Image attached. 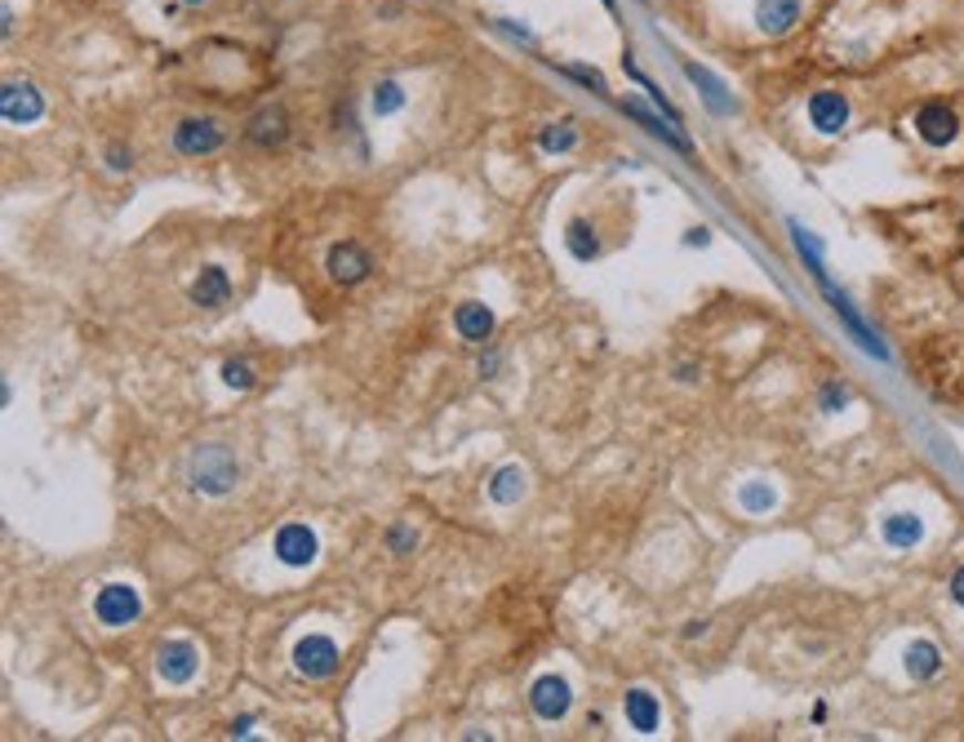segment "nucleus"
<instances>
[{"instance_id": "f257e3e1", "label": "nucleus", "mask_w": 964, "mask_h": 742, "mask_svg": "<svg viewBox=\"0 0 964 742\" xmlns=\"http://www.w3.org/2000/svg\"><path fill=\"white\" fill-rule=\"evenodd\" d=\"M236 476H240V467H236V458H231L227 445H205V450H196V458H191V481H196V489H205V494H227V489L236 485Z\"/></svg>"}, {"instance_id": "f03ea898", "label": "nucleus", "mask_w": 964, "mask_h": 742, "mask_svg": "<svg viewBox=\"0 0 964 742\" xmlns=\"http://www.w3.org/2000/svg\"><path fill=\"white\" fill-rule=\"evenodd\" d=\"M293 667L307 676V680H330L339 671V645L330 636H307L298 640L293 649Z\"/></svg>"}, {"instance_id": "7ed1b4c3", "label": "nucleus", "mask_w": 964, "mask_h": 742, "mask_svg": "<svg viewBox=\"0 0 964 742\" xmlns=\"http://www.w3.org/2000/svg\"><path fill=\"white\" fill-rule=\"evenodd\" d=\"M174 147H178L183 156H209V152L222 147V125H218L214 116H187V121H178V130H174Z\"/></svg>"}, {"instance_id": "20e7f679", "label": "nucleus", "mask_w": 964, "mask_h": 742, "mask_svg": "<svg viewBox=\"0 0 964 742\" xmlns=\"http://www.w3.org/2000/svg\"><path fill=\"white\" fill-rule=\"evenodd\" d=\"M138 591L129 587V583H107L99 596H94V614H99V622H107V627H129L134 618H138Z\"/></svg>"}, {"instance_id": "39448f33", "label": "nucleus", "mask_w": 964, "mask_h": 742, "mask_svg": "<svg viewBox=\"0 0 964 742\" xmlns=\"http://www.w3.org/2000/svg\"><path fill=\"white\" fill-rule=\"evenodd\" d=\"M915 134H920L929 147H946V143H955V134H960V116H955L946 103H924V107L915 112Z\"/></svg>"}, {"instance_id": "423d86ee", "label": "nucleus", "mask_w": 964, "mask_h": 742, "mask_svg": "<svg viewBox=\"0 0 964 742\" xmlns=\"http://www.w3.org/2000/svg\"><path fill=\"white\" fill-rule=\"evenodd\" d=\"M325 267H330V276H334L339 285H361V280L370 276L374 258H370V254H365L356 240H343V245H334V249H330Z\"/></svg>"}, {"instance_id": "0eeeda50", "label": "nucleus", "mask_w": 964, "mask_h": 742, "mask_svg": "<svg viewBox=\"0 0 964 742\" xmlns=\"http://www.w3.org/2000/svg\"><path fill=\"white\" fill-rule=\"evenodd\" d=\"M0 112H6V121H10V125H32V121H41L45 103H41V94H37L32 85H23V81H10V85H6V94H0Z\"/></svg>"}, {"instance_id": "6e6552de", "label": "nucleus", "mask_w": 964, "mask_h": 742, "mask_svg": "<svg viewBox=\"0 0 964 742\" xmlns=\"http://www.w3.org/2000/svg\"><path fill=\"white\" fill-rule=\"evenodd\" d=\"M809 121H813L818 134H840V130L849 125V103H844V94H840V90H818V94L809 99Z\"/></svg>"}, {"instance_id": "1a4fd4ad", "label": "nucleus", "mask_w": 964, "mask_h": 742, "mask_svg": "<svg viewBox=\"0 0 964 742\" xmlns=\"http://www.w3.org/2000/svg\"><path fill=\"white\" fill-rule=\"evenodd\" d=\"M529 702H533V711H538L542 720H560V715L569 711V702H573L569 680H560V676H542V680H533Z\"/></svg>"}, {"instance_id": "9d476101", "label": "nucleus", "mask_w": 964, "mask_h": 742, "mask_svg": "<svg viewBox=\"0 0 964 742\" xmlns=\"http://www.w3.org/2000/svg\"><path fill=\"white\" fill-rule=\"evenodd\" d=\"M196 649L187 645V640H169V645H160V653H156V671L169 680V684H187L191 676H196Z\"/></svg>"}, {"instance_id": "9b49d317", "label": "nucleus", "mask_w": 964, "mask_h": 742, "mask_svg": "<svg viewBox=\"0 0 964 742\" xmlns=\"http://www.w3.org/2000/svg\"><path fill=\"white\" fill-rule=\"evenodd\" d=\"M276 556H280L284 565H293V569L311 565V560H315V534H311L307 525H284V529L276 534Z\"/></svg>"}, {"instance_id": "f8f14e48", "label": "nucleus", "mask_w": 964, "mask_h": 742, "mask_svg": "<svg viewBox=\"0 0 964 742\" xmlns=\"http://www.w3.org/2000/svg\"><path fill=\"white\" fill-rule=\"evenodd\" d=\"M800 23V0H760L756 6V28L765 37H787Z\"/></svg>"}, {"instance_id": "ddd939ff", "label": "nucleus", "mask_w": 964, "mask_h": 742, "mask_svg": "<svg viewBox=\"0 0 964 742\" xmlns=\"http://www.w3.org/2000/svg\"><path fill=\"white\" fill-rule=\"evenodd\" d=\"M622 711H626V724L635 729V733H654L659 729V698L650 693V689H631L626 698H622Z\"/></svg>"}, {"instance_id": "4468645a", "label": "nucleus", "mask_w": 964, "mask_h": 742, "mask_svg": "<svg viewBox=\"0 0 964 742\" xmlns=\"http://www.w3.org/2000/svg\"><path fill=\"white\" fill-rule=\"evenodd\" d=\"M249 138H253L258 147H280V143L289 138V116H284V107H262V112H253Z\"/></svg>"}, {"instance_id": "2eb2a0df", "label": "nucleus", "mask_w": 964, "mask_h": 742, "mask_svg": "<svg viewBox=\"0 0 964 742\" xmlns=\"http://www.w3.org/2000/svg\"><path fill=\"white\" fill-rule=\"evenodd\" d=\"M227 298H231L227 271H222V267H200V276H196V285H191V302H196V307H222Z\"/></svg>"}, {"instance_id": "dca6fc26", "label": "nucleus", "mask_w": 964, "mask_h": 742, "mask_svg": "<svg viewBox=\"0 0 964 742\" xmlns=\"http://www.w3.org/2000/svg\"><path fill=\"white\" fill-rule=\"evenodd\" d=\"M454 324H458V333H463L467 342H485V338L494 333V311H489L485 302H463V307L454 311Z\"/></svg>"}, {"instance_id": "f3484780", "label": "nucleus", "mask_w": 964, "mask_h": 742, "mask_svg": "<svg viewBox=\"0 0 964 742\" xmlns=\"http://www.w3.org/2000/svg\"><path fill=\"white\" fill-rule=\"evenodd\" d=\"M920 534H924V525H920V516H889L884 521V543L889 547H915L920 543Z\"/></svg>"}, {"instance_id": "a211bd4d", "label": "nucleus", "mask_w": 964, "mask_h": 742, "mask_svg": "<svg viewBox=\"0 0 964 742\" xmlns=\"http://www.w3.org/2000/svg\"><path fill=\"white\" fill-rule=\"evenodd\" d=\"M937 667H942V653H937L933 640H915V645L906 649V671H911L915 680H929Z\"/></svg>"}, {"instance_id": "6ab92c4d", "label": "nucleus", "mask_w": 964, "mask_h": 742, "mask_svg": "<svg viewBox=\"0 0 964 742\" xmlns=\"http://www.w3.org/2000/svg\"><path fill=\"white\" fill-rule=\"evenodd\" d=\"M564 245H569V254H573V258H582V262H591V258L600 254V240H595V231H591L582 218H573V223H569V231H564Z\"/></svg>"}, {"instance_id": "aec40b11", "label": "nucleus", "mask_w": 964, "mask_h": 742, "mask_svg": "<svg viewBox=\"0 0 964 742\" xmlns=\"http://www.w3.org/2000/svg\"><path fill=\"white\" fill-rule=\"evenodd\" d=\"M525 494V472L520 467H502L494 481H489V498L494 503H516Z\"/></svg>"}, {"instance_id": "412c9836", "label": "nucleus", "mask_w": 964, "mask_h": 742, "mask_svg": "<svg viewBox=\"0 0 964 742\" xmlns=\"http://www.w3.org/2000/svg\"><path fill=\"white\" fill-rule=\"evenodd\" d=\"M401 103H405V90H401L396 81H383V85L374 90V112H379V116H392V112H401Z\"/></svg>"}, {"instance_id": "4be33fe9", "label": "nucleus", "mask_w": 964, "mask_h": 742, "mask_svg": "<svg viewBox=\"0 0 964 742\" xmlns=\"http://www.w3.org/2000/svg\"><path fill=\"white\" fill-rule=\"evenodd\" d=\"M542 152H569L573 143H578V134L569 130V125H556V130H542Z\"/></svg>"}, {"instance_id": "5701e85b", "label": "nucleus", "mask_w": 964, "mask_h": 742, "mask_svg": "<svg viewBox=\"0 0 964 742\" xmlns=\"http://www.w3.org/2000/svg\"><path fill=\"white\" fill-rule=\"evenodd\" d=\"M222 383L245 392V388H253V369H249L245 360H227V364H222Z\"/></svg>"}, {"instance_id": "b1692460", "label": "nucleus", "mask_w": 964, "mask_h": 742, "mask_svg": "<svg viewBox=\"0 0 964 742\" xmlns=\"http://www.w3.org/2000/svg\"><path fill=\"white\" fill-rule=\"evenodd\" d=\"M743 507H747V512H769V507H774V489L760 485V481L747 485V489H743Z\"/></svg>"}, {"instance_id": "393cba45", "label": "nucleus", "mask_w": 964, "mask_h": 742, "mask_svg": "<svg viewBox=\"0 0 964 742\" xmlns=\"http://www.w3.org/2000/svg\"><path fill=\"white\" fill-rule=\"evenodd\" d=\"M107 165H112V169H129V165H134V152L112 147V152H107Z\"/></svg>"}, {"instance_id": "a878e982", "label": "nucleus", "mask_w": 964, "mask_h": 742, "mask_svg": "<svg viewBox=\"0 0 964 742\" xmlns=\"http://www.w3.org/2000/svg\"><path fill=\"white\" fill-rule=\"evenodd\" d=\"M392 543H396V547H401V552H410V547H414V543H418V538H414V534H410V529H396V534H392Z\"/></svg>"}, {"instance_id": "bb28decb", "label": "nucleus", "mask_w": 964, "mask_h": 742, "mask_svg": "<svg viewBox=\"0 0 964 742\" xmlns=\"http://www.w3.org/2000/svg\"><path fill=\"white\" fill-rule=\"evenodd\" d=\"M951 596H955V605H964V569H955V578H951Z\"/></svg>"}, {"instance_id": "cd10ccee", "label": "nucleus", "mask_w": 964, "mask_h": 742, "mask_svg": "<svg viewBox=\"0 0 964 742\" xmlns=\"http://www.w3.org/2000/svg\"><path fill=\"white\" fill-rule=\"evenodd\" d=\"M836 405H844V388H827V410L836 414Z\"/></svg>"}, {"instance_id": "c85d7f7f", "label": "nucleus", "mask_w": 964, "mask_h": 742, "mask_svg": "<svg viewBox=\"0 0 964 742\" xmlns=\"http://www.w3.org/2000/svg\"><path fill=\"white\" fill-rule=\"evenodd\" d=\"M187 6H200V0H187Z\"/></svg>"}]
</instances>
